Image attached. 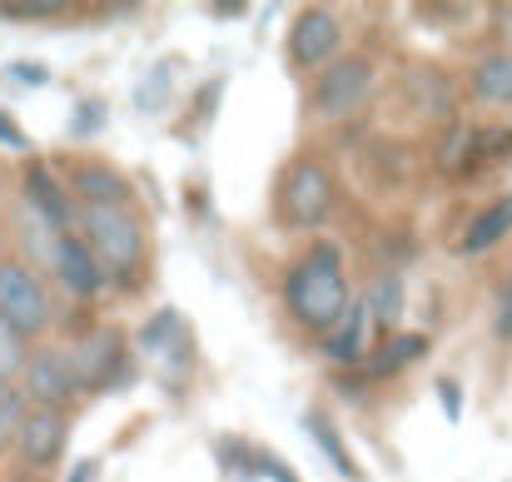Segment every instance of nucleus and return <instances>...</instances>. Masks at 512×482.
<instances>
[{
    "label": "nucleus",
    "mask_w": 512,
    "mask_h": 482,
    "mask_svg": "<svg viewBox=\"0 0 512 482\" xmlns=\"http://www.w3.org/2000/svg\"><path fill=\"white\" fill-rule=\"evenodd\" d=\"M348 279H343V249L329 239H314L304 259H294L284 279V309L309 333H334L348 314Z\"/></svg>",
    "instance_id": "nucleus-1"
},
{
    "label": "nucleus",
    "mask_w": 512,
    "mask_h": 482,
    "mask_svg": "<svg viewBox=\"0 0 512 482\" xmlns=\"http://www.w3.org/2000/svg\"><path fill=\"white\" fill-rule=\"evenodd\" d=\"M75 224H80V239L100 259L110 284H120V289H140L145 284L150 239H145V219L135 209H80Z\"/></svg>",
    "instance_id": "nucleus-2"
},
{
    "label": "nucleus",
    "mask_w": 512,
    "mask_h": 482,
    "mask_svg": "<svg viewBox=\"0 0 512 482\" xmlns=\"http://www.w3.org/2000/svg\"><path fill=\"white\" fill-rule=\"evenodd\" d=\"M334 209V174L319 155H299L279 174L274 189V214L284 229H319Z\"/></svg>",
    "instance_id": "nucleus-3"
},
{
    "label": "nucleus",
    "mask_w": 512,
    "mask_h": 482,
    "mask_svg": "<svg viewBox=\"0 0 512 482\" xmlns=\"http://www.w3.org/2000/svg\"><path fill=\"white\" fill-rule=\"evenodd\" d=\"M65 353H70V368H75L80 393H115V388H125V383L135 378V368H130V348H125V333L110 328V323L80 333Z\"/></svg>",
    "instance_id": "nucleus-4"
},
{
    "label": "nucleus",
    "mask_w": 512,
    "mask_h": 482,
    "mask_svg": "<svg viewBox=\"0 0 512 482\" xmlns=\"http://www.w3.org/2000/svg\"><path fill=\"white\" fill-rule=\"evenodd\" d=\"M0 319L10 323L25 343L40 338L55 323V299H50L45 279L20 259H0Z\"/></svg>",
    "instance_id": "nucleus-5"
},
{
    "label": "nucleus",
    "mask_w": 512,
    "mask_h": 482,
    "mask_svg": "<svg viewBox=\"0 0 512 482\" xmlns=\"http://www.w3.org/2000/svg\"><path fill=\"white\" fill-rule=\"evenodd\" d=\"M20 398L30 408H50V413H70V403L80 398V383H75V368H70V353L45 343L25 358V373H20Z\"/></svg>",
    "instance_id": "nucleus-6"
},
{
    "label": "nucleus",
    "mask_w": 512,
    "mask_h": 482,
    "mask_svg": "<svg viewBox=\"0 0 512 482\" xmlns=\"http://www.w3.org/2000/svg\"><path fill=\"white\" fill-rule=\"evenodd\" d=\"M368 95H373V60L368 55H339L314 80V115L343 120V115L363 110Z\"/></svg>",
    "instance_id": "nucleus-7"
},
{
    "label": "nucleus",
    "mask_w": 512,
    "mask_h": 482,
    "mask_svg": "<svg viewBox=\"0 0 512 482\" xmlns=\"http://www.w3.org/2000/svg\"><path fill=\"white\" fill-rule=\"evenodd\" d=\"M343 45V25L329 5H309L294 15V30H289V60L299 70H319V65H334Z\"/></svg>",
    "instance_id": "nucleus-8"
},
{
    "label": "nucleus",
    "mask_w": 512,
    "mask_h": 482,
    "mask_svg": "<svg viewBox=\"0 0 512 482\" xmlns=\"http://www.w3.org/2000/svg\"><path fill=\"white\" fill-rule=\"evenodd\" d=\"M65 443H70V413H50V408H30L25 423H20V438H15V453L25 468L45 473L65 458Z\"/></svg>",
    "instance_id": "nucleus-9"
},
{
    "label": "nucleus",
    "mask_w": 512,
    "mask_h": 482,
    "mask_svg": "<svg viewBox=\"0 0 512 482\" xmlns=\"http://www.w3.org/2000/svg\"><path fill=\"white\" fill-rule=\"evenodd\" d=\"M140 353L155 358L170 383H179V373L194 363V338H189V328H184V319L174 309H160L155 319L140 328Z\"/></svg>",
    "instance_id": "nucleus-10"
},
{
    "label": "nucleus",
    "mask_w": 512,
    "mask_h": 482,
    "mask_svg": "<svg viewBox=\"0 0 512 482\" xmlns=\"http://www.w3.org/2000/svg\"><path fill=\"white\" fill-rule=\"evenodd\" d=\"M50 269H55V279L65 284L70 299H95V294H105V284H110L105 269H100V259L90 254V244H85L80 234H60V239H55Z\"/></svg>",
    "instance_id": "nucleus-11"
},
{
    "label": "nucleus",
    "mask_w": 512,
    "mask_h": 482,
    "mask_svg": "<svg viewBox=\"0 0 512 482\" xmlns=\"http://www.w3.org/2000/svg\"><path fill=\"white\" fill-rule=\"evenodd\" d=\"M25 204H30V214L50 234H75V199H70V189L45 164H30L25 169Z\"/></svg>",
    "instance_id": "nucleus-12"
},
{
    "label": "nucleus",
    "mask_w": 512,
    "mask_h": 482,
    "mask_svg": "<svg viewBox=\"0 0 512 482\" xmlns=\"http://www.w3.org/2000/svg\"><path fill=\"white\" fill-rule=\"evenodd\" d=\"M70 194L85 204V209H130L135 189L120 169H110L105 160H80L70 164Z\"/></svg>",
    "instance_id": "nucleus-13"
},
{
    "label": "nucleus",
    "mask_w": 512,
    "mask_h": 482,
    "mask_svg": "<svg viewBox=\"0 0 512 482\" xmlns=\"http://www.w3.org/2000/svg\"><path fill=\"white\" fill-rule=\"evenodd\" d=\"M368 309H363V299H353L348 304V314H343V323L329 333V358L339 363V368H363L368 363Z\"/></svg>",
    "instance_id": "nucleus-14"
},
{
    "label": "nucleus",
    "mask_w": 512,
    "mask_h": 482,
    "mask_svg": "<svg viewBox=\"0 0 512 482\" xmlns=\"http://www.w3.org/2000/svg\"><path fill=\"white\" fill-rule=\"evenodd\" d=\"M473 95L483 105L512 110V50H493L473 65Z\"/></svg>",
    "instance_id": "nucleus-15"
},
{
    "label": "nucleus",
    "mask_w": 512,
    "mask_h": 482,
    "mask_svg": "<svg viewBox=\"0 0 512 482\" xmlns=\"http://www.w3.org/2000/svg\"><path fill=\"white\" fill-rule=\"evenodd\" d=\"M508 234H512V194L508 199H493V204L468 224V234H463L458 254H488V249H498Z\"/></svg>",
    "instance_id": "nucleus-16"
},
{
    "label": "nucleus",
    "mask_w": 512,
    "mask_h": 482,
    "mask_svg": "<svg viewBox=\"0 0 512 482\" xmlns=\"http://www.w3.org/2000/svg\"><path fill=\"white\" fill-rule=\"evenodd\" d=\"M408 95H413V110H423V115H448L453 110V80L443 75V70H433V65H418V70H408Z\"/></svg>",
    "instance_id": "nucleus-17"
},
{
    "label": "nucleus",
    "mask_w": 512,
    "mask_h": 482,
    "mask_svg": "<svg viewBox=\"0 0 512 482\" xmlns=\"http://www.w3.org/2000/svg\"><path fill=\"white\" fill-rule=\"evenodd\" d=\"M423 353H428V338H423V333H388L383 353H373V358L363 363V378H388V373L418 363Z\"/></svg>",
    "instance_id": "nucleus-18"
},
{
    "label": "nucleus",
    "mask_w": 512,
    "mask_h": 482,
    "mask_svg": "<svg viewBox=\"0 0 512 482\" xmlns=\"http://www.w3.org/2000/svg\"><path fill=\"white\" fill-rule=\"evenodd\" d=\"M304 428H309V438L319 443V453L334 463V473L339 478H348V482H363V468L353 463V453L343 448V438H339V428L324 418V413H304Z\"/></svg>",
    "instance_id": "nucleus-19"
},
{
    "label": "nucleus",
    "mask_w": 512,
    "mask_h": 482,
    "mask_svg": "<svg viewBox=\"0 0 512 482\" xmlns=\"http://www.w3.org/2000/svg\"><path fill=\"white\" fill-rule=\"evenodd\" d=\"M363 309H368V319L378 323L383 333H393L398 319H403V279L398 274H378L368 299H363Z\"/></svg>",
    "instance_id": "nucleus-20"
},
{
    "label": "nucleus",
    "mask_w": 512,
    "mask_h": 482,
    "mask_svg": "<svg viewBox=\"0 0 512 482\" xmlns=\"http://www.w3.org/2000/svg\"><path fill=\"white\" fill-rule=\"evenodd\" d=\"M25 413H30V403L20 398V388H15V383H0V453H10V448H15Z\"/></svg>",
    "instance_id": "nucleus-21"
},
{
    "label": "nucleus",
    "mask_w": 512,
    "mask_h": 482,
    "mask_svg": "<svg viewBox=\"0 0 512 482\" xmlns=\"http://www.w3.org/2000/svg\"><path fill=\"white\" fill-rule=\"evenodd\" d=\"M25 358H30L25 338H20L10 323L0 319V383H15V378L25 373Z\"/></svg>",
    "instance_id": "nucleus-22"
},
{
    "label": "nucleus",
    "mask_w": 512,
    "mask_h": 482,
    "mask_svg": "<svg viewBox=\"0 0 512 482\" xmlns=\"http://www.w3.org/2000/svg\"><path fill=\"white\" fill-rule=\"evenodd\" d=\"M214 458H219L224 473H234V478H254V448H249L244 438H219V443H214Z\"/></svg>",
    "instance_id": "nucleus-23"
},
{
    "label": "nucleus",
    "mask_w": 512,
    "mask_h": 482,
    "mask_svg": "<svg viewBox=\"0 0 512 482\" xmlns=\"http://www.w3.org/2000/svg\"><path fill=\"white\" fill-rule=\"evenodd\" d=\"M170 100V60H160L145 80H140V90H135V105L140 110H160Z\"/></svg>",
    "instance_id": "nucleus-24"
},
{
    "label": "nucleus",
    "mask_w": 512,
    "mask_h": 482,
    "mask_svg": "<svg viewBox=\"0 0 512 482\" xmlns=\"http://www.w3.org/2000/svg\"><path fill=\"white\" fill-rule=\"evenodd\" d=\"M254 478H269V482H299V473L279 458V453H264V448H254Z\"/></svg>",
    "instance_id": "nucleus-25"
},
{
    "label": "nucleus",
    "mask_w": 512,
    "mask_h": 482,
    "mask_svg": "<svg viewBox=\"0 0 512 482\" xmlns=\"http://www.w3.org/2000/svg\"><path fill=\"white\" fill-rule=\"evenodd\" d=\"M100 125H105V105H100V100H85V105H80V115L70 120V135H75V140H85V135H95Z\"/></svg>",
    "instance_id": "nucleus-26"
},
{
    "label": "nucleus",
    "mask_w": 512,
    "mask_h": 482,
    "mask_svg": "<svg viewBox=\"0 0 512 482\" xmlns=\"http://www.w3.org/2000/svg\"><path fill=\"white\" fill-rule=\"evenodd\" d=\"M438 398H443V413L458 423V418H463V393H458V383H453V378H438Z\"/></svg>",
    "instance_id": "nucleus-27"
},
{
    "label": "nucleus",
    "mask_w": 512,
    "mask_h": 482,
    "mask_svg": "<svg viewBox=\"0 0 512 482\" xmlns=\"http://www.w3.org/2000/svg\"><path fill=\"white\" fill-rule=\"evenodd\" d=\"M0 145H5V150H30L25 130H20V125H15V120L5 115V110H0Z\"/></svg>",
    "instance_id": "nucleus-28"
},
{
    "label": "nucleus",
    "mask_w": 512,
    "mask_h": 482,
    "mask_svg": "<svg viewBox=\"0 0 512 482\" xmlns=\"http://www.w3.org/2000/svg\"><path fill=\"white\" fill-rule=\"evenodd\" d=\"M498 338H512V279L503 289V299H498Z\"/></svg>",
    "instance_id": "nucleus-29"
},
{
    "label": "nucleus",
    "mask_w": 512,
    "mask_h": 482,
    "mask_svg": "<svg viewBox=\"0 0 512 482\" xmlns=\"http://www.w3.org/2000/svg\"><path fill=\"white\" fill-rule=\"evenodd\" d=\"M10 70H15V80H20V85H45V80H50V75H45V65H30V60H20V65H10Z\"/></svg>",
    "instance_id": "nucleus-30"
},
{
    "label": "nucleus",
    "mask_w": 512,
    "mask_h": 482,
    "mask_svg": "<svg viewBox=\"0 0 512 482\" xmlns=\"http://www.w3.org/2000/svg\"><path fill=\"white\" fill-rule=\"evenodd\" d=\"M95 458H85V463H75V473H70V482H95Z\"/></svg>",
    "instance_id": "nucleus-31"
},
{
    "label": "nucleus",
    "mask_w": 512,
    "mask_h": 482,
    "mask_svg": "<svg viewBox=\"0 0 512 482\" xmlns=\"http://www.w3.org/2000/svg\"><path fill=\"white\" fill-rule=\"evenodd\" d=\"M0 244H5V224H0Z\"/></svg>",
    "instance_id": "nucleus-32"
},
{
    "label": "nucleus",
    "mask_w": 512,
    "mask_h": 482,
    "mask_svg": "<svg viewBox=\"0 0 512 482\" xmlns=\"http://www.w3.org/2000/svg\"><path fill=\"white\" fill-rule=\"evenodd\" d=\"M15 482H20V478H15Z\"/></svg>",
    "instance_id": "nucleus-33"
}]
</instances>
